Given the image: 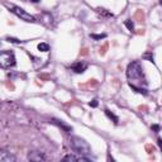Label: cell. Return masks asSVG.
Here are the masks:
<instances>
[{
	"label": "cell",
	"mask_w": 162,
	"mask_h": 162,
	"mask_svg": "<svg viewBox=\"0 0 162 162\" xmlns=\"http://www.w3.org/2000/svg\"><path fill=\"white\" fill-rule=\"evenodd\" d=\"M28 160H29V161H34V162H41V161H46L47 157H46L45 153L33 151V152H29V153H28Z\"/></svg>",
	"instance_id": "5b68a950"
},
{
	"label": "cell",
	"mask_w": 162,
	"mask_h": 162,
	"mask_svg": "<svg viewBox=\"0 0 162 162\" xmlns=\"http://www.w3.org/2000/svg\"><path fill=\"white\" fill-rule=\"evenodd\" d=\"M0 162H15V157L7 151H1L0 152Z\"/></svg>",
	"instance_id": "52a82bcc"
},
{
	"label": "cell",
	"mask_w": 162,
	"mask_h": 162,
	"mask_svg": "<svg viewBox=\"0 0 162 162\" xmlns=\"http://www.w3.org/2000/svg\"><path fill=\"white\" fill-rule=\"evenodd\" d=\"M124 24H126V27H127V28L129 29V30H133L134 29V24H133V22L132 20H126V22H124Z\"/></svg>",
	"instance_id": "7c38bea8"
},
{
	"label": "cell",
	"mask_w": 162,
	"mask_h": 162,
	"mask_svg": "<svg viewBox=\"0 0 162 162\" xmlns=\"http://www.w3.org/2000/svg\"><path fill=\"white\" fill-rule=\"evenodd\" d=\"M105 114H106V117L109 118V119H111V120L114 122L115 124H118V123H119V118H118V117L114 114V113H111L109 109H105Z\"/></svg>",
	"instance_id": "9c48e42d"
},
{
	"label": "cell",
	"mask_w": 162,
	"mask_h": 162,
	"mask_svg": "<svg viewBox=\"0 0 162 162\" xmlns=\"http://www.w3.org/2000/svg\"><path fill=\"white\" fill-rule=\"evenodd\" d=\"M152 129L155 132H160V126H157V124H153L152 126Z\"/></svg>",
	"instance_id": "e0dca14e"
},
{
	"label": "cell",
	"mask_w": 162,
	"mask_h": 162,
	"mask_svg": "<svg viewBox=\"0 0 162 162\" xmlns=\"http://www.w3.org/2000/svg\"><path fill=\"white\" fill-rule=\"evenodd\" d=\"M0 63L3 68H9L15 66V56L12 51H3L0 55Z\"/></svg>",
	"instance_id": "3957f363"
},
{
	"label": "cell",
	"mask_w": 162,
	"mask_h": 162,
	"mask_svg": "<svg viewBox=\"0 0 162 162\" xmlns=\"http://www.w3.org/2000/svg\"><path fill=\"white\" fill-rule=\"evenodd\" d=\"M38 50L41 52H48V51H50V46H48L47 43H39V45H38Z\"/></svg>",
	"instance_id": "30bf717a"
},
{
	"label": "cell",
	"mask_w": 162,
	"mask_h": 162,
	"mask_svg": "<svg viewBox=\"0 0 162 162\" xmlns=\"http://www.w3.org/2000/svg\"><path fill=\"white\" fill-rule=\"evenodd\" d=\"M158 146H160V148L162 151V139H158Z\"/></svg>",
	"instance_id": "ac0fdd59"
},
{
	"label": "cell",
	"mask_w": 162,
	"mask_h": 162,
	"mask_svg": "<svg viewBox=\"0 0 162 162\" xmlns=\"http://www.w3.org/2000/svg\"><path fill=\"white\" fill-rule=\"evenodd\" d=\"M70 144H71V148L75 151V152L81 155V156H88V155L91 153L90 144L81 137H71V139H70Z\"/></svg>",
	"instance_id": "7a4b0ae2"
},
{
	"label": "cell",
	"mask_w": 162,
	"mask_h": 162,
	"mask_svg": "<svg viewBox=\"0 0 162 162\" xmlns=\"http://www.w3.org/2000/svg\"><path fill=\"white\" fill-rule=\"evenodd\" d=\"M71 68H72V71H74V72H76V74H82L85 70L88 68V65L84 63V62H76V63H74V65H72Z\"/></svg>",
	"instance_id": "8992f818"
},
{
	"label": "cell",
	"mask_w": 162,
	"mask_h": 162,
	"mask_svg": "<svg viewBox=\"0 0 162 162\" xmlns=\"http://www.w3.org/2000/svg\"><path fill=\"white\" fill-rule=\"evenodd\" d=\"M127 77L129 80V86H131V88L144 89V86L147 85V80L144 77L143 68L138 61H133L128 65Z\"/></svg>",
	"instance_id": "6da1fadb"
},
{
	"label": "cell",
	"mask_w": 162,
	"mask_h": 162,
	"mask_svg": "<svg viewBox=\"0 0 162 162\" xmlns=\"http://www.w3.org/2000/svg\"><path fill=\"white\" fill-rule=\"evenodd\" d=\"M98 12H99L100 14H103V15H106V17H113V14H111V13H108L105 9H98Z\"/></svg>",
	"instance_id": "9a60e30c"
},
{
	"label": "cell",
	"mask_w": 162,
	"mask_h": 162,
	"mask_svg": "<svg viewBox=\"0 0 162 162\" xmlns=\"http://www.w3.org/2000/svg\"><path fill=\"white\" fill-rule=\"evenodd\" d=\"M7 41H8V42H10V43H20V42H22L20 39H18V38H14V37H8Z\"/></svg>",
	"instance_id": "5bb4252c"
},
{
	"label": "cell",
	"mask_w": 162,
	"mask_h": 162,
	"mask_svg": "<svg viewBox=\"0 0 162 162\" xmlns=\"http://www.w3.org/2000/svg\"><path fill=\"white\" fill-rule=\"evenodd\" d=\"M90 37L91 38H94V39H96V41H100V39H104V38H106V34H90Z\"/></svg>",
	"instance_id": "8fae6325"
},
{
	"label": "cell",
	"mask_w": 162,
	"mask_h": 162,
	"mask_svg": "<svg viewBox=\"0 0 162 162\" xmlns=\"http://www.w3.org/2000/svg\"><path fill=\"white\" fill-rule=\"evenodd\" d=\"M89 105H90L91 108H96V106L99 105V103H98V100H96V99H94V100H91V101L89 103Z\"/></svg>",
	"instance_id": "2e32d148"
},
{
	"label": "cell",
	"mask_w": 162,
	"mask_h": 162,
	"mask_svg": "<svg viewBox=\"0 0 162 162\" xmlns=\"http://www.w3.org/2000/svg\"><path fill=\"white\" fill-rule=\"evenodd\" d=\"M51 123H52V124H55V126H57V127L62 128L63 131H66V132H71V131H72V127H70V126H67V124H65L62 120L52 119V120H51Z\"/></svg>",
	"instance_id": "ba28073f"
},
{
	"label": "cell",
	"mask_w": 162,
	"mask_h": 162,
	"mask_svg": "<svg viewBox=\"0 0 162 162\" xmlns=\"http://www.w3.org/2000/svg\"><path fill=\"white\" fill-rule=\"evenodd\" d=\"M143 58L148 60L149 62H155V61H153V56H152V53H151V52H147L146 55H143Z\"/></svg>",
	"instance_id": "4fadbf2b"
},
{
	"label": "cell",
	"mask_w": 162,
	"mask_h": 162,
	"mask_svg": "<svg viewBox=\"0 0 162 162\" xmlns=\"http://www.w3.org/2000/svg\"><path fill=\"white\" fill-rule=\"evenodd\" d=\"M10 12H12L13 14H15L17 17H19L22 20H25V22H29V23H33V22H36V18L33 17V15H30L29 13H27L24 9H22L19 7H14V5H10Z\"/></svg>",
	"instance_id": "277c9868"
}]
</instances>
